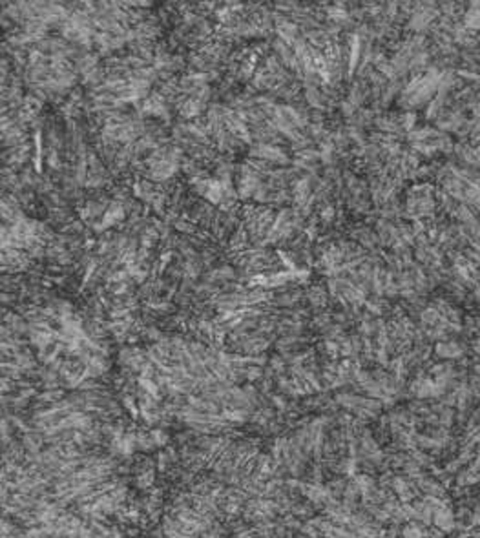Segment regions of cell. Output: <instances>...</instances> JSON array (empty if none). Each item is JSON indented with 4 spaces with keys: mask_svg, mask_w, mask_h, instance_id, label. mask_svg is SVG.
I'll use <instances>...</instances> for the list:
<instances>
[{
    "mask_svg": "<svg viewBox=\"0 0 480 538\" xmlns=\"http://www.w3.org/2000/svg\"><path fill=\"white\" fill-rule=\"evenodd\" d=\"M433 523L442 531H451L455 527V518H453L451 509L445 507L444 503H440L438 507L435 509V514H433Z\"/></svg>",
    "mask_w": 480,
    "mask_h": 538,
    "instance_id": "1",
    "label": "cell"
},
{
    "mask_svg": "<svg viewBox=\"0 0 480 538\" xmlns=\"http://www.w3.org/2000/svg\"><path fill=\"white\" fill-rule=\"evenodd\" d=\"M153 478H155V473L152 469H144L135 480V485L139 489H150L153 485Z\"/></svg>",
    "mask_w": 480,
    "mask_h": 538,
    "instance_id": "2",
    "label": "cell"
},
{
    "mask_svg": "<svg viewBox=\"0 0 480 538\" xmlns=\"http://www.w3.org/2000/svg\"><path fill=\"white\" fill-rule=\"evenodd\" d=\"M402 536L404 538H424V529L420 527L418 523L411 522L402 529Z\"/></svg>",
    "mask_w": 480,
    "mask_h": 538,
    "instance_id": "3",
    "label": "cell"
}]
</instances>
